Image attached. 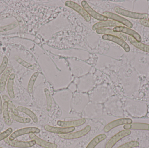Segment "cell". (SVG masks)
<instances>
[{"instance_id":"obj_1","label":"cell","mask_w":149,"mask_h":148,"mask_svg":"<svg viewBox=\"0 0 149 148\" xmlns=\"http://www.w3.org/2000/svg\"><path fill=\"white\" fill-rule=\"evenodd\" d=\"M114 10L116 13L118 14L130 18L134 19H139V20H146L148 17L149 15L146 13H140L137 12H132L125 10L120 7H116L115 8Z\"/></svg>"},{"instance_id":"obj_2","label":"cell","mask_w":149,"mask_h":148,"mask_svg":"<svg viewBox=\"0 0 149 148\" xmlns=\"http://www.w3.org/2000/svg\"><path fill=\"white\" fill-rule=\"evenodd\" d=\"M40 132V130L39 129L34 127H29L24 128L18 129L11 134L9 139L10 140L13 141L16 138L19 136H22L24 135L30 134H39Z\"/></svg>"},{"instance_id":"obj_3","label":"cell","mask_w":149,"mask_h":148,"mask_svg":"<svg viewBox=\"0 0 149 148\" xmlns=\"http://www.w3.org/2000/svg\"><path fill=\"white\" fill-rule=\"evenodd\" d=\"M91 127L88 125L85 128L77 131L74 133H69L65 134H60L59 136L62 139H65V140H73V139H78L85 136L87 134L90 130H91Z\"/></svg>"},{"instance_id":"obj_4","label":"cell","mask_w":149,"mask_h":148,"mask_svg":"<svg viewBox=\"0 0 149 148\" xmlns=\"http://www.w3.org/2000/svg\"><path fill=\"white\" fill-rule=\"evenodd\" d=\"M130 130H122L113 136L106 144V148H112L117 142L131 134Z\"/></svg>"},{"instance_id":"obj_5","label":"cell","mask_w":149,"mask_h":148,"mask_svg":"<svg viewBox=\"0 0 149 148\" xmlns=\"http://www.w3.org/2000/svg\"><path fill=\"white\" fill-rule=\"evenodd\" d=\"M65 4L67 7H70L72 9L77 11L79 14H80L85 19L86 21L88 22L91 20V17L88 14L87 12L82 8L81 6L77 4L72 1H66L65 3Z\"/></svg>"},{"instance_id":"obj_6","label":"cell","mask_w":149,"mask_h":148,"mask_svg":"<svg viewBox=\"0 0 149 148\" xmlns=\"http://www.w3.org/2000/svg\"><path fill=\"white\" fill-rule=\"evenodd\" d=\"M4 142L9 146L15 147L20 148H28L31 147L35 146L36 143L34 140L29 141H20L10 140L9 138H7L4 140Z\"/></svg>"},{"instance_id":"obj_7","label":"cell","mask_w":149,"mask_h":148,"mask_svg":"<svg viewBox=\"0 0 149 148\" xmlns=\"http://www.w3.org/2000/svg\"><path fill=\"white\" fill-rule=\"evenodd\" d=\"M133 123V120L129 118H123L118 119L116 120L113 121L107 124L104 128V132L108 133L110 130L116 127L121 125H126L127 124H130Z\"/></svg>"},{"instance_id":"obj_8","label":"cell","mask_w":149,"mask_h":148,"mask_svg":"<svg viewBox=\"0 0 149 148\" xmlns=\"http://www.w3.org/2000/svg\"><path fill=\"white\" fill-rule=\"evenodd\" d=\"M81 3L83 8L87 12L88 14L89 15L95 18L96 20L101 21H107V17L95 11V10L89 6V4L86 1H82Z\"/></svg>"},{"instance_id":"obj_9","label":"cell","mask_w":149,"mask_h":148,"mask_svg":"<svg viewBox=\"0 0 149 148\" xmlns=\"http://www.w3.org/2000/svg\"><path fill=\"white\" fill-rule=\"evenodd\" d=\"M103 14L104 16L109 19H112L113 21H116L121 24H123L127 27H128L129 28H132L133 27V23L130 21L116 14L111 13V12H107V11L104 12Z\"/></svg>"},{"instance_id":"obj_10","label":"cell","mask_w":149,"mask_h":148,"mask_svg":"<svg viewBox=\"0 0 149 148\" xmlns=\"http://www.w3.org/2000/svg\"><path fill=\"white\" fill-rule=\"evenodd\" d=\"M114 32H120V33H124L131 36V37L134 38L137 41L141 42L142 41V38L139 34L136 32L135 30L131 29L129 28L124 27V26H118L114 28L113 29Z\"/></svg>"},{"instance_id":"obj_11","label":"cell","mask_w":149,"mask_h":148,"mask_svg":"<svg viewBox=\"0 0 149 148\" xmlns=\"http://www.w3.org/2000/svg\"><path fill=\"white\" fill-rule=\"evenodd\" d=\"M44 129L46 131L53 134H65L72 133L75 130V128L72 127H56L49 125H46L44 126Z\"/></svg>"},{"instance_id":"obj_12","label":"cell","mask_w":149,"mask_h":148,"mask_svg":"<svg viewBox=\"0 0 149 148\" xmlns=\"http://www.w3.org/2000/svg\"><path fill=\"white\" fill-rule=\"evenodd\" d=\"M102 38L104 40L111 41L117 43L118 45L120 46L126 52H129L130 51V47L128 44L125 41L117 36L111 35L104 34V35L102 36Z\"/></svg>"},{"instance_id":"obj_13","label":"cell","mask_w":149,"mask_h":148,"mask_svg":"<svg viewBox=\"0 0 149 148\" xmlns=\"http://www.w3.org/2000/svg\"><path fill=\"white\" fill-rule=\"evenodd\" d=\"M29 136L31 140H35L37 144L42 147L44 148H57L58 147L57 145L56 144L43 140L38 136H37L35 134H29Z\"/></svg>"},{"instance_id":"obj_14","label":"cell","mask_w":149,"mask_h":148,"mask_svg":"<svg viewBox=\"0 0 149 148\" xmlns=\"http://www.w3.org/2000/svg\"><path fill=\"white\" fill-rule=\"evenodd\" d=\"M86 120L84 118L79 119L76 120L72 121H58L57 124L60 127H79L85 124Z\"/></svg>"},{"instance_id":"obj_15","label":"cell","mask_w":149,"mask_h":148,"mask_svg":"<svg viewBox=\"0 0 149 148\" xmlns=\"http://www.w3.org/2000/svg\"><path fill=\"white\" fill-rule=\"evenodd\" d=\"M118 26H123V24L118 22L116 21L109 20V21L99 22L97 23L93 26L92 29H93V30H97L99 29H101V28H104V27H118Z\"/></svg>"},{"instance_id":"obj_16","label":"cell","mask_w":149,"mask_h":148,"mask_svg":"<svg viewBox=\"0 0 149 148\" xmlns=\"http://www.w3.org/2000/svg\"><path fill=\"white\" fill-rule=\"evenodd\" d=\"M96 33L98 34H104L111 35L114 36H117L120 39H122L123 41H127V36L124 34H122L120 32H115L113 30L109 28H101L96 30Z\"/></svg>"},{"instance_id":"obj_17","label":"cell","mask_w":149,"mask_h":148,"mask_svg":"<svg viewBox=\"0 0 149 148\" xmlns=\"http://www.w3.org/2000/svg\"><path fill=\"white\" fill-rule=\"evenodd\" d=\"M126 130H143L149 131V124L143 123H132L123 126Z\"/></svg>"},{"instance_id":"obj_18","label":"cell","mask_w":149,"mask_h":148,"mask_svg":"<svg viewBox=\"0 0 149 148\" xmlns=\"http://www.w3.org/2000/svg\"><path fill=\"white\" fill-rule=\"evenodd\" d=\"M12 71L11 67H8L3 72L0 79V91L3 92L5 90L6 83Z\"/></svg>"},{"instance_id":"obj_19","label":"cell","mask_w":149,"mask_h":148,"mask_svg":"<svg viewBox=\"0 0 149 148\" xmlns=\"http://www.w3.org/2000/svg\"><path fill=\"white\" fill-rule=\"evenodd\" d=\"M15 79V74H11L8 79L7 83V90L8 94L11 99H14L15 97V92L14 89V81Z\"/></svg>"},{"instance_id":"obj_20","label":"cell","mask_w":149,"mask_h":148,"mask_svg":"<svg viewBox=\"0 0 149 148\" xmlns=\"http://www.w3.org/2000/svg\"><path fill=\"white\" fill-rule=\"evenodd\" d=\"M2 113L5 124L8 126H10L12 124V123L9 112L8 104L7 102L4 101L3 103V105Z\"/></svg>"},{"instance_id":"obj_21","label":"cell","mask_w":149,"mask_h":148,"mask_svg":"<svg viewBox=\"0 0 149 148\" xmlns=\"http://www.w3.org/2000/svg\"><path fill=\"white\" fill-rule=\"evenodd\" d=\"M128 40L130 42L134 45V47L144 52L149 53V46L144 43L137 41L134 38L130 36L128 37Z\"/></svg>"},{"instance_id":"obj_22","label":"cell","mask_w":149,"mask_h":148,"mask_svg":"<svg viewBox=\"0 0 149 148\" xmlns=\"http://www.w3.org/2000/svg\"><path fill=\"white\" fill-rule=\"evenodd\" d=\"M107 138V136L105 134H101L95 136L88 143L86 148H95L99 143Z\"/></svg>"},{"instance_id":"obj_23","label":"cell","mask_w":149,"mask_h":148,"mask_svg":"<svg viewBox=\"0 0 149 148\" xmlns=\"http://www.w3.org/2000/svg\"><path fill=\"white\" fill-rule=\"evenodd\" d=\"M17 111L22 112L29 116L35 123L38 122V118L36 115L29 109L22 106H18L17 108Z\"/></svg>"},{"instance_id":"obj_24","label":"cell","mask_w":149,"mask_h":148,"mask_svg":"<svg viewBox=\"0 0 149 148\" xmlns=\"http://www.w3.org/2000/svg\"><path fill=\"white\" fill-rule=\"evenodd\" d=\"M38 75H39V73L38 72H35L31 76L29 81L28 87H27V90L29 94H31L33 92L34 84H35L36 80Z\"/></svg>"},{"instance_id":"obj_25","label":"cell","mask_w":149,"mask_h":148,"mask_svg":"<svg viewBox=\"0 0 149 148\" xmlns=\"http://www.w3.org/2000/svg\"><path fill=\"white\" fill-rule=\"evenodd\" d=\"M3 98L5 101L7 102L8 104L9 109H10L11 113H13L15 115L18 116V111H17V108L14 105L13 101L10 99L9 97H8L7 96L4 95L3 96Z\"/></svg>"},{"instance_id":"obj_26","label":"cell","mask_w":149,"mask_h":148,"mask_svg":"<svg viewBox=\"0 0 149 148\" xmlns=\"http://www.w3.org/2000/svg\"><path fill=\"white\" fill-rule=\"evenodd\" d=\"M46 99V109L48 111H50L52 107V101L49 90L47 88L44 89Z\"/></svg>"},{"instance_id":"obj_27","label":"cell","mask_w":149,"mask_h":148,"mask_svg":"<svg viewBox=\"0 0 149 148\" xmlns=\"http://www.w3.org/2000/svg\"><path fill=\"white\" fill-rule=\"evenodd\" d=\"M15 60L19 64H21L22 66L25 67L29 69L33 70L35 69V67L34 65L29 63L26 62V61L24 60L23 59H22V58L18 56H15Z\"/></svg>"},{"instance_id":"obj_28","label":"cell","mask_w":149,"mask_h":148,"mask_svg":"<svg viewBox=\"0 0 149 148\" xmlns=\"http://www.w3.org/2000/svg\"><path fill=\"white\" fill-rule=\"evenodd\" d=\"M10 115L12 119L19 123L26 124V123H29L31 122V119L29 118L21 117L15 115L12 113H10Z\"/></svg>"},{"instance_id":"obj_29","label":"cell","mask_w":149,"mask_h":148,"mask_svg":"<svg viewBox=\"0 0 149 148\" xmlns=\"http://www.w3.org/2000/svg\"><path fill=\"white\" fill-rule=\"evenodd\" d=\"M17 26H18V23L16 21H15L8 25L0 27V32H6V31L11 30L16 28Z\"/></svg>"},{"instance_id":"obj_30","label":"cell","mask_w":149,"mask_h":148,"mask_svg":"<svg viewBox=\"0 0 149 148\" xmlns=\"http://www.w3.org/2000/svg\"><path fill=\"white\" fill-rule=\"evenodd\" d=\"M140 143L136 141H132L123 144L117 148H133L138 147Z\"/></svg>"},{"instance_id":"obj_31","label":"cell","mask_w":149,"mask_h":148,"mask_svg":"<svg viewBox=\"0 0 149 148\" xmlns=\"http://www.w3.org/2000/svg\"><path fill=\"white\" fill-rule=\"evenodd\" d=\"M13 132V129L11 128H9L7 130L0 134V141L4 140L11 135Z\"/></svg>"},{"instance_id":"obj_32","label":"cell","mask_w":149,"mask_h":148,"mask_svg":"<svg viewBox=\"0 0 149 148\" xmlns=\"http://www.w3.org/2000/svg\"><path fill=\"white\" fill-rule=\"evenodd\" d=\"M8 60L7 56H4L3 59L1 64L0 66V75L3 73L8 66Z\"/></svg>"},{"instance_id":"obj_33","label":"cell","mask_w":149,"mask_h":148,"mask_svg":"<svg viewBox=\"0 0 149 148\" xmlns=\"http://www.w3.org/2000/svg\"><path fill=\"white\" fill-rule=\"evenodd\" d=\"M141 24L146 27L149 28V21L148 20H141L140 21Z\"/></svg>"},{"instance_id":"obj_34","label":"cell","mask_w":149,"mask_h":148,"mask_svg":"<svg viewBox=\"0 0 149 148\" xmlns=\"http://www.w3.org/2000/svg\"><path fill=\"white\" fill-rule=\"evenodd\" d=\"M3 104L2 102L1 98V95H0V115L2 113Z\"/></svg>"},{"instance_id":"obj_35","label":"cell","mask_w":149,"mask_h":148,"mask_svg":"<svg viewBox=\"0 0 149 148\" xmlns=\"http://www.w3.org/2000/svg\"><path fill=\"white\" fill-rule=\"evenodd\" d=\"M0 148H2V147H0Z\"/></svg>"},{"instance_id":"obj_36","label":"cell","mask_w":149,"mask_h":148,"mask_svg":"<svg viewBox=\"0 0 149 148\" xmlns=\"http://www.w3.org/2000/svg\"><path fill=\"white\" fill-rule=\"evenodd\" d=\"M148 21H149V18H148Z\"/></svg>"},{"instance_id":"obj_37","label":"cell","mask_w":149,"mask_h":148,"mask_svg":"<svg viewBox=\"0 0 149 148\" xmlns=\"http://www.w3.org/2000/svg\"><path fill=\"white\" fill-rule=\"evenodd\" d=\"M0 56H1V54H0Z\"/></svg>"}]
</instances>
